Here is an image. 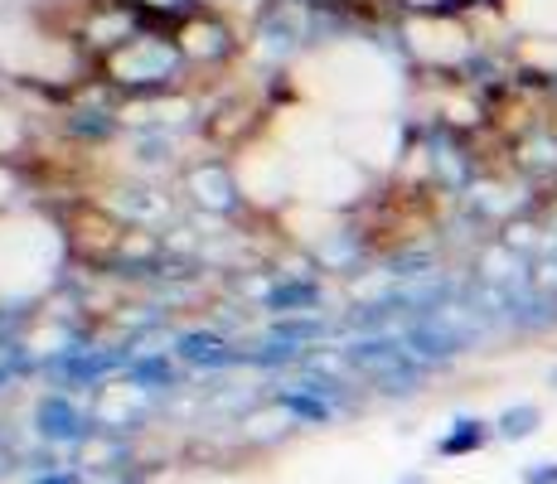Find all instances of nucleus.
Returning a JSON list of instances; mask_svg holds the SVG:
<instances>
[{
    "instance_id": "2",
    "label": "nucleus",
    "mask_w": 557,
    "mask_h": 484,
    "mask_svg": "<svg viewBox=\"0 0 557 484\" xmlns=\"http://www.w3.org/2000/svg\"><path fill=\"white\" fill-rule=\"evenodd\" d=\"M45 484H73V480H69V475H59V480H45Z\"/></svg>"
},
{
    "instance_id": "1",
    "label": "nucleus",
    "mask_w": 557,
    "mask_h": 484,
    "mask_svg": "<svg viewBox=\"0 0 557 484\" xmlns=\"http://www.w3.org/2000/svg\"><path fill=\"white\" fill-rule=\"evenodd\" d=\"M45 432H49L53 440L78 436V412H73V407H63V402H49V407H45Z\"/></svg>"
}]
</instances>
